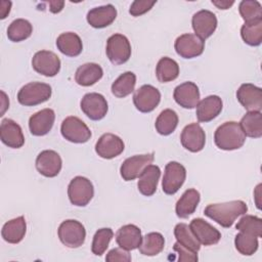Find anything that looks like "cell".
<instances>
[{"label":"cell","mask_w":262,"mask_h":262,"mask_svg":"<svg viewBox=\"0 0 262 262\" xmlns=\"http://www.w3.org/2000/svg\"><path fill=\"white\" fill-rule=\"evenodd\" d=\"M103 75L102 68L95 62H87L80 66L75 74V81L78 85L88 87L98 82Z\"/></svg>","instance_id":"4316f807"},{"label":"cell","mask_w":262,"mask_h":262,"mask_svg":"<svg viewBox=\"0 0 262 262\" xmlns=\"http://www.w3.org/2000/svg\"><path fill=\"white\" fill-rule=\"evenodd\" d=\"M80 106L82 112L93 121L103 119L108 110L107 101L104 96L96 92L85 94L80 102Z\"/></svg>","instance_id":"30bf717a"},{"label":"cell","mask_w":262,"mask_h":262,"mask_svg":"<svg viewBox=\"0 0 262 262\" xmlns=\"http://www.w3.org/2000/svg\"><path fill=\"white\" fill-rule=\"evenodd\" d=\"M33 33V26L25 18H16L8 26L7 37L12 42H20L28 39Z\"/></svg>","instance_id":"d590c367"},{"label":"cell","mask_w":262,"mask_h":262,"mask_svg":"<svg viewBox=\"0 0 262 262\" xmlns=\"http://www.w3.org/2000/svg\"><path fill=\"white\" fill-rule=\"evenodd\" d=\"M233 3L234 1H228V0H212V4L219 9H228L233 5Z\"/></svg>","instance_id":"c3c4849f"},{"label":"cell","mask_w":262,"mask_h":262,"mask_svg":"<svg viewBox=\"0 0 262 262\" xmlns=\"http://www.w3.org/2000/svg\"><path fill=\"white\" fill-rule=\"evenodd\" d=\"M117 17V9L112 4H106L90 9L87 13L88 24L95 29H102L113 24Z\"/></svg>","instance_id":"603a6c76"},{"label":"cell","mask_w":262,"mask_h":262,"mask_svg":"<svg viewBox=\"0 0 262 262\" xmlns=\"http://www.w3.org/2000/svg\"><path fill=\"white\" fill-rule=\"evenodd\" d=\"M173 250L176 251L179 255L178 260L180 262H184V261H191V262H195L198 261V252H193L183 246H181L180 244H178L177 242L174 244L173 246Z\"/></svg>","instance_id":"f6af8a7d"},{"label":"cell","mask_w":262,"mask_h":262,"mask_svg":"<svg viewBox=\"0 0 262 262\" xmlns=\"http://www.w3.org/2000/svg\"><path fill=\"white\" fill-rule=\"evenodd\" d=\"M189 227L199 243L204 246L215 245L221 238L220 231L202 218L192 219Z\"/></svg>","instance_id":"d6986e66"},{"label":"cell","mask_w":262,"mask_h":262,"mask_svg":"<svg viewBox=\"0 0 262 262\" xmlns=\"http://www.w3.org/2000/svg\"><path fill=\"white\" fill-rule=\"evenodd\" d=\"M201 200L200 192L194 188L186 189L180 199L177 201L175 206L176 215L179 218H187L194 213Z\"/></svg>","instance_id":"f546056e"},{"label":"cell","mask_w":262,"mask_h":262,"mask_svg":"<svg viewBox=\"0 0 262 262\" xmlns=\"http://www.w3.org/2000/svg\"><path fill=\"white\" fill-rule=\"evenodd\" d=\"M55 120L54 111L51 108H43L29 119L30 132L35 136H43L52 129Z\"/></svg>","instance_id":"44dd1931"},{"label":"cell","mask_w":262,"mask_h":262,"mask_svg":"<svg viewBox=\"0 0 262 262\" xmlns=\"http://www.w3.org/2000/svg\"><path fill=\"white\" fill-rule=\"evenodd\" d=\"M160 101L161 93L151 85H142L133 95L134 105L141 113L152 112L159 105Z\"/></svg>","instance_id":"4fadbf2b"},{"label":"cell","mask_w":262,"mask_h":262,"mask_svg":"<svg viewBox=\"0 0 262 262\" xmlns=\"http://www.w3.org/2000/svg\"><path fill=\"white\" fill-rule=\"evenodd\" d=\"M0 18L4 19L10 12V8H11V2L10 1H1V6H0Z\"/></svg>","instance_id":"bcb514c9"},{"label":"cell","mask_w":262,"mask_h":262,"mask_svg":"<svg viewBox=\"0 0 262 262\" xmlns=\"http://www.w3.org/2000/svg\"><path fill=\"white\" fill-rule=\"evenodd\" d=\"M179 75V66L178 63L167 56L162 57L156 67V76L159 82L168 83L174 81Z\"/></svg>","instance_id":"4dcf8cb0"},{"label":"cell","mask_w":262,"mask_h":262,"mask_svg":"<svg viewBox=\"0 0 262 262\" xmlns=\"http://www.w3.org/2000/svg\"><path fill=\"white\" fill-rule=\"evenodd\" d=\"M1 94H2V111H1V115L0 116H3L4 112L9 106V100H8L6 94L4 93V91H1Z\"/></svg>","instance_id":"681fc988"},{"label":"cell","mask_w":262,"mask_h":262,"mask_svg":"<svg viewBox=\"0 0 262 262\" xmlns=\"http://www.w3.org/2000/svg\"><path fill=\"white\" fill-rule=\"evenodd\" d=\"M235 228L242 232L253 234L257 237L262 236V219L253 215H245L236 223Z\"/></svg>","instance_id":"60d3db41"},{"label":"cell","mask_w":262,"mask_h":262,"mask_svg":"<svg viewBox=\"0 0 262 262\" xmlns=\"http://www.w3.org/2000/svg\"><path fill=\"white\" fill-rule=\"evenodd\" d=\"M238 10L245 24L262 20V6L256 0H243L238 5Z\"/></svg>","instance_id":"f35d334b"},{"label":"cell","mask_w":262,"mask_h":262,"mask_svg":"<svg viewBox=\"0 0 262 262\" xmlns=\"http://www.w3.org/2000/svg\"><path fill=\"white\" fill-rule=\"evenodd\" d=\"M248 211V206L241 200L225 203L210 204L205 208L204 214L222 227H230L235 219Z\"/></svg>","instance_id":"6da1fadb"},{"label":"cell","mask_w":262,"mask_h":262,"mask_svg":"<svg viewBox=\"0 0 262 262\" xmlns=\"http://www.w3.org/2000/svg\"><path fill=\"white\" fill-rule=\"evenodd\" d=\"M60 132L64 139L73 143H85L91 137L88 126L78 117H67L60 126Z\"/></svg>","instance_id":"8992f818"},{"label":"cell","mask_w":262,"mask_h":262,"mask_svg":"<svg viewBox=\"0 0 262 262\" xmlns=\"http://www.w3.org/2000/svg\"><path fill=\"white\" fill-rule=\"evenodd\" d=\"M141 230L134 224H126L120 227L116 233L118 246L127 251L137 249L141 244Z\"/></svg>","instance_id":"cb8c5ba5"},{"label":"cell","mask_w":262,"mask_h":262,"mask_svg":"<svg viewBox=\"0 0 262 262\" xmlns=\"http://www.w3.org/2000/svg\"><path fill=\"white\" fill-rule=\"evenodd\" d=\"M106 56L114 64H123L131 56V45L126 36L114 34L106 41Z\"/></svg>","instance_id":"52a82bcc"},{"label":"cell","mask_w":262,"mask_h":262,"mask_svg":"<svg viewBox=\"0 0 262 262\" xmlns=\"http://www.w3.org/2000/svg\"><path fill=\"white\" fill-rule=\"evenodd\" d=\"M164 236L160 232H149L142 236L141 244L138 249L140 254L144 256H156L164 250Z\"/></svg>","instance_id":"836d02e7"},{"label":"cell","mask_w":262,"mask_h":262,"mask_svg":"<svg viewBox=\"0 0 262 262\" xmlns=\"http://www.w3.org/2000/svg\"><path fill=\"white\" fill-rule=\"evenodd\" d=\"M33 69L45 77H54L60 70V59L52 51L40 50L32 58Z\"/></svg>","instance_id":"9c48e42d"},{"label":"cell","mask_w":262,"mask_h":262,"mask_svg":"<svg viewBox=\"0 0 262 262\" xmlns=\"http://www.w3.org/2000/svg\"><path fill=\"white\" fill-rule=\"evenodd\" d=\"M182 146L191 151L199 152L205 147L206 134L199 123H191L186 125L180 135Z\"/></svg>","instance_id":"5bb4252c"},{"label":"cell","mask_w":262,"mask_h":262,"mask_svg":"<svg viewBox=\"0 0 262 262\" xmlns=\"http://www.w3.org/2000/svg\"><path fill=\"white\" fill-rule=\"evenodd\" d=\"M48 5H49V10L52 13H57V12H60L62 10L64 2L63 1H56V0L55 1H49Z\"/></svg>","instance_id":"7dc6e473"},{"label":"cell","mask_w":262,"mask_h":262,"mask_svg":"<svg viewBox=\"0 0 262 262\" xmlns=\"http://www.w3.org/2000/svg\"><path fill=\"white\" fill-rule=\"evenodd\" d=\"M62 167L60 156L52 149L42 150L36 158V169L45 177H55L59 174Z\"/></svg>","instance_id":"9a60e30c"},{"label":"cell","mask_w":262,"mask_h":262,"mask_svg":"<svg viewBox=\"0 0 262 262\" xmlns=\"http://www.w3.org/2000/svg\"><path fill=\"white\" fill-rule=\"evenodd\" d=\"M178 125V116L171 108H166L158 116L155 127L159 134L167 136L173 133Z\"/></svg>","instance_id":"e575fe53"},{"label":"cell","mask_w":262,"mask_h":262,"mask_svg":"<svg viewBox=\"0 0 262 262\" xmlns=\"http://www.w3.org/2000/svg\"><path fill=\"white\" fill-rule=\"evenodd\" d=\"M191 25L195 33L194 35L205 41L215 32L217 28V17L212 11L202 9L192 15Z\"/></svg>","instance_id":"e0dca14e"},{"label":"cell","mask_w":262,"mask_h":262,"mask_svg":"<svg viewBox=\"0 0 262 262\" xmlns=\"http://www.w3.org/2000/svg\"><path fill=\"white\" fill-rule=\"evenodd\" d=\"M160 176V168L157 165H148L138 177L137 187L139 192L145 196L152 195L157 190Z\"/></svg>","instance_id":"484cf974"},{"label":"cell","mask_w":262,"mask_h":262,"mask_svg":"<svg viewBox=\"0 0 262 262\" xmlns=\"http://www.w3.org/2000/svg\"><path fill=\"white\" fill-rule=\"evenodd\" d=\"M57 234L62 245L71 249L81 247L86 238V230L84 225L74 219L62 221L58 226Z\"/></svg>","instance_id":"277c9868"},{"label":"cell","mask_w":262,"mask_h":262,"mask_svg":"<svg viewBox=\"0 0 262 262\" xmlns=\"http://www.w3.org/2000/svg\"><path fill=\"white\" fill-rule=\"evenodd\" d=\"M56 47L62 54L70 57L78 56L83 50L81 38L73 32L60 34L56 39Z\"/></svg>","instance_id":"f1b7e54d"},{"label":"cell","mask_w":262,"mask_h":262,"mask_svg":"<svg viewBox=\"0 0 262 262\" xmlns=\"http://www.w3.org/2000/svg\"><path fill=\"white\" fill-rule=\"evenodd\" d=\"M136 76L132 72L121 74L112 84V93L119 98H124L134 91Z\"/></svg>","instance_id":"d6a6232c"},{"label":"cell","mask_w":262,"mask_h":262,"mask_svg":"<svg viewBox=\"0 0 262 262\" xmlns=\"http://www.w3.org/2000/svg\"><path fill=\"white\" fill-rule=\"evenodd\" d=\"M27 223L24 216H19L7 221L1 230L3 239L9 244H18L25 237Z\"/></svg>","instance_id":"83f0119b"},{"label":"cell","mask_w":262,"mask_h":262,"mask_svg":"<svg viewBox=\"0 0 262 262\" xmlns=\"http://www.w3.org/2000/svg\"><path fill=\"white\" fill-rule=\"evenodd\" d=\"M214 141L218 148L223 150H234L241 148L245 141L246 135L239 125L234 121L225 122L220 125L214 134Z\"/></svg>","instance_id":"7a4b0ae2"},{"label":"cell","mask_w":262,"mask_h":262,"mask_svg":"<svg viewBox=\"0 0 262 262\" xmlns=\"http://www.w3.org/2000/svg\"><path fill=\"white\" fill-rule=\"evenodd\" d=\"M125 144L123 140L113 133L102 134L95 144L96 154L106 160L118 157L123 152Z\"/></svg>","instance_id":"ac0fdd59"},{"label":"cell","mask_w":262,"mask_h":262,"mask_svg":"<svg viewBox=\"0 0 262 262\" xmlns=\"http://www.w3.org/2000/svg\"><path fill=\"white\" fill-rule=\"evenodd\" d=\"M174 100L183 108L196 107L200 102V90L193 82H184L174 89Z\"/></svg>","instance_id":"ffe728a7"},{"label":"cell","mask_w":262,"mask_h":262,"mask_svg":"<svg viewBox=\"0 0 262 262\" xmlns=\"http://www.w3.org/2000/svg\"><path fill=\"white\" fill-rule=\"evenodd\" d=\"M157 1H148V0H135L132 2L130 9H129V13L132 16H139L142 15L144 13H146L147 11H149L152 6L156 4Z\"/></svg>","instance_id":"7bdbcfd3"},{"label":"cell","mask_w":262,"mask_h":262,"mask_svg":"<svg viewBox=\"0 0 262 262\" xmlns=\"http://www.w3.org/2000/svg\"><path fill=\"white\" fill-rule=\"evenodd\" d=\"M51 86L41 82H31L23 86L17 93V100L21 105L33 106L47 101L51 97Z\"/></svg>","instance_id":"3957f363"},{"label":"cell","mask_w":262,"mask_h":262,"mask_svg":"<svg viewBox=\"0 0 262 262\" xmlns=\"http://www.w3.org/2000/svg\"><path fill=\"white\" fill-rule=\"evenodd\" d=\"M239 125L246 136L260 138L262 136L261 112H248L241 120Z\"/></svg>","instance_id":"1f68e13d"},{"label":"cell","mask_w":262,"mask_h":262,"mask_svg":"<svg viewBox=\"0 0 262 262\" xmlns=\"http://www.w3.org/2000/svg\"><path fill=\"white\" fill-rule=\"evenodd\" d=\"M186 178V169L178 162H169L165 167L162 181L163 191L166 194H174L183 185Z\"/></svg>","instance_id":"ba28073f"},{"label":"cell","mask_w":262,"mask_h":262,"mask_svg":"<svg viewBox=\"0 0 262 262\" xmlns=\"http://www.w3.org/2000/svg\"><path fill=\"white\" fill-rule=\"evenodd\" d=\"M70 202L77 207H85L90 203L94 195L92 182L83 176L74 177L68 186Z\"/></svg>","instance_id":"5b68a950"},{"label":"cell","mask_w":262,"mask_h":262,"mask_svg":"<svg viewBox=\"0 0 262 262\" xmlns=\"http://www.w3.org/2000/svg\"><path fill=\"white\" fill-rule=\"evenodd\" d=\"M174 48L179 56L193 58L204 52L205 41L194 34H183L175 40Z\"/></svg>","instance_id":"7c38bea8"},{"label":"cell","mask_w":262,"mask_h":262,"mask_svg":"<svg viewBox=\"0 0 262 262\" xmlns=\"http://www.w3.org/2000/svg\"><path fill=\"white\" fill-rule=\"evenodd\" d=\"M236 98L248 112H261L262 89L251 83H245L236 91Z\"/></svg>","instance_id":"2e32d148"},{"label":"cell","mask_w":262,"mask_h":262,"mask_svg":"<svg viewBox=\"0 0 262 262\" xmlns=\"http://www.w3.org/2000/svg\"><path fill=\"white\" fill-rule=\"evenodd\" d=\"M222 100L217 95H209L202 99L198 105L195 115L199 122L207 123L215 119L222 111Z\"/></svg>","instance_id":"d4e9b609"},{"label":"cell","mask_w":262,"mask_h":262,"mask_svg":"<svg viewBox=\"0 0 262 262\" xmlns=\"http://www.w3.org/2000/svg\"><path fill=\"white\" fill-rule=\"evenodd\" d=\"M241 36L250 46H259L262 42V20L248 23L242 26Z\"/></svg>","instance_id":"74e56055"},{"label":"cell","mask_w":262,"mask_h":262,"mask_svg":"<svg viewBox=\"0 0 262 262\" xmlns=\"http://www.w3.org/2000/svg\"><path fill=\"white\" fill-rule=\"evenodd\" d=\"M1 141L11 148H19L25 143L20 126L11 119H3L0 125Z\"/></svg>","instance_id":"7402d4cb"},{"label":"cell","mask_w":262,"mask_h":262,"mask_svg":"<svg viewBox=\"0 0 262 262\" xmlns=\"http://www.w3.org/2000/svg\"><path fill=\"white\" fill-rule=\"evenodd\" d=\"M154 152L136 155L126 159L120 167V174L125 181H131L139 177L142 171L152 163Z\"/></svg>","instance_id":"8fae6325"},{"label":"cell","mask_w":262,"mask_h":262,"mask_svg":"<svg viewBox=\"0 0 262 262\" xmlns=\"http://www.w3.org/2000/svg\"><path fill=\"white\" fill-rule=\"evenodd\" d=\"M105 260L107 262H129L131 261V255L127 250H124L122 248H115L106 254Z\"/></svg>","instance_id":"ee69618b"},{"label":"cell","mask_w":262,"mask_h":262,"mask_svg":"<svg viewBox=\"0 0 262 262\" xmlns=\"http://www.w3.org/2000/svg\"><path fill=\"white\" fill-rule=\"evenodd\" d=\"M234 245L237 252H239L242 255L245 256H251L258 250V237L247 233L239 231L234 238Z\"/></svg>","instance_id":"ab89813d"},{"label":"cell","mask_w":262,"mask_h":262,"mask_svg":"<svg viewBox=\"0 0 262 262\" xmlns=\"http://www.w3.org/2000/svg\"><path fill=\"white\" fill-rule=\"evenodd\" d=\"M114 235V232L111 228H100L98 229L92 241L91 245V251L96 256H101L107 249L110 242L112 241Z\"/></svg>","instance_id":"b9f144b4"},{"label":"cell","mask_w":262,"mask_h":262,"mask_svg":"<svg viewBox=\"0 0 262 262\" xmlns=\"http://www.w3.org/2000/svg\"><path fill=\"white\" fill-rule=\"evenodd\" d=\"M174 235L178 244L193 251L199 252L201 244L192 233L190 227L185 223H178L174 228Z\"/></svg>","instance_id":"8d00e7d4"}]
</instances>
